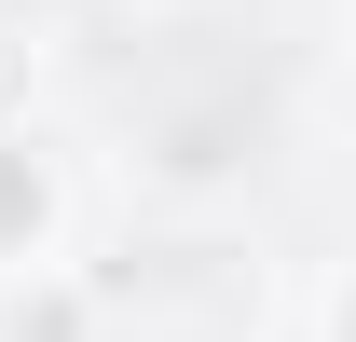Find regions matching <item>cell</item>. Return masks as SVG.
Here are the masks:
<instances>
[{
    "label": "cell",
    "instance_id": "1",
    "mask_svg": "<svg viewBox=\"0 0 356 342\" xmlns=\"http://www.w3.org/2000/svg\"><path fill=\"white\" fill-rule=\"evenodd\" d=\"M0 342H110V288L69 260H0Z\"/></svg>",
    "mask_w": 356,
    "mask_h": 342
},
{
    "label": "cell",
    "instance_id": "2",
    "mask_svg": "<svg viewBox=\"0 0 356 342\" xmlns=\"http://www.w3.org/2000/svg\"><path fill=\"white\" fill-rule=\"evenodd\" d=\"M28 83H42V55H28V28H0V124L28 110Z\"/></svg>",
    "mask_w": 356,
    "mask_h": 342
}]
</instances>
